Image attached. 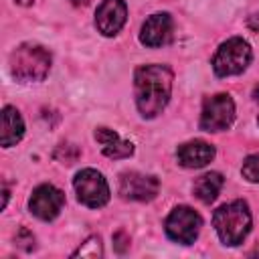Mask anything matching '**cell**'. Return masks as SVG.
I'll use <instances>...</instances> for the list:
<instances>
[{
  "mask_svg": "<svg viewBox=\"0 0 259 259\" xmlns=\"http://www.w3.org/2000/svg\"><path fill=\"white\" fill-rule=\"evenodd\" d=\"M127 6L123 0H103L95 12V26L101 34L113 36L125 24Z\"/></svg>",
  "mask_w": 259,
  "mask_h": 259,
  "instance_id": "cell-10",
  "label": "cell"
},
{
  "mask_svg": "<svg viewBox=\"0 0 259 259\" xmlns=\"http://www.w3.org/2000/svg\"><path fill=\"white\" fill-rule=\"evenodd\" d=\"M65 204V194L55 188L53 184H40L32 190V196L28 200L30 212L42 221H53Z\"/></svg>",
  "mask_w": 259,
  "mask_h": 259,
  "instance_id": "cell-9",
  "label": "cell"
},
{
  "mask_svg": "<svg viewBox=\"0 0 259 259\" xmlns=\"http://www.w3.org/2000/svg\"><path fill=\"white\" fill-rule=\"evenodd\" d=\"M16 243H18V247H22L24 251H30V249L34 247V237H32V233H30L28 229H20V231L16 233Z\"/></svg>",
  "mask_w": 259,
  "mask_h": 259,
  "instance_id": "cell-19",
  "label": "cell"
},
{
  "mask_svg": "<svg viewBox=\"0 0 259 259\" xmlns=\"http://www.w3.org/2000/svg\"><path fill=\"white\" fill-rule=\"evenodd\" d=\"M24 136V121L20 117V113L12 107V105H6L2 109V136H0V142L4 148H10V146H16Z\"/></svg>",
  "mask_w": 259,
  "mask_h": 259,
  "instance_id": "cell-14",
  "label": "cell"
},
{
  "mask_svg": "<svg viewBox=\"0 0 259 259\" xmlns=\"http://www.w3.org/2000/svg\"><path fill=\"white\" fill-rule=\"evenodd\" d=\"M136 105L142 117H156L162 113L172 91V71L166 65H142L134 75Z\"/></svg>",
  "mask_w": 259,
  "mask_h": 259,
  "instance_id": "cell-1",
  "label": "cell"
},
{
  "mask_svg": "<svg viewBox=\"0 0 259 259\" xmlns=\"http://www.w3.org/2000/svg\"><path fill=\"white\" fill-rule=\"evenodd\" d=\"M73 186H75L79 202H83L85 206L99 208L109 200V186H107L105 178L93 168H85V170L77 172Z\"/></svg>",
  "mask_w": 259,
  "mask_h": 259,
  "instance_id": "cell-7",
  "label": "cell"
},
{
  "mask_svg": "<svg viewBox=\"0 0 259 259\" xmlns=\"http://www.w3.org/2000/svg\"><path fill=\"white\" fill-rule=\"evenodd\" d=\"M235 119V103L231 95L217 93L204 99L200 113V130L204 132H223L233 125Z\"/></svg>",
  "mask_w": 259,
  "mask_h": 259,
  "instance_id": "cell-5",
  "label": "cell"
},
{
  "mask_svg": "<svg viewBox=\"0 0 259 259\" xmlns=\"http://www.w3.org/2000/svg\"><path fill=\"white\" fill-rule=\"evenodd\" d=\"M257 121H259V119H257Z\"/></svg>",
  "mask_w": 259,
  "mask_h": 259,
  "instance_id": "cell-26",
  "label": "cell"
},
{
  "mask_svg": "<svg viewBox=\"0 0 259 259\" xmlns=\"http://www.w3.org/2000/svg\"><path fill=\"white\" fill-rule=\"evenodd\" d=\"M176 158H178V164H182L184 168H202L214 158V148L202 140L186 142L178 146Z\"/></svg>",
  "mask_w": 259,
  "mask_h": 259,
  "instance_id": "cell-12",
  "label": "cell"
},
{
  "mask_svg": "<svg viewBox=\"0 0 259 259\" xmlns=\"http://www.w3.org/2000/svg\"><path fill=\"white\" fill-rule=\"evenodd\" d=\"M18 4H30V2H34V0H16Z\"/></svg>",
  "mask_w": 259,
  "mask_h": 259,
  "instance_id": "cell-25",
  "label": "cell"
},
{
  "mask_svg": "<svg viewBox=\"0 0 259 259\" xmlns=\"http://www.w3.org/2000/svg\"><path fill=\"white\" fill-rule=\"evenodd\" d=\"M95 140L101 144V152L107 158L119 160V158H127L134 154V144L121 140L113 130L109 127H97L95 130Z\"/></svg>",
  "mask_w": 259,
  "mask_h": 259,
  "instance_id": "cell-13",
  "label": "cell"
},
{
  "mask_svg": "<svg viewBox=\"0 0 259 259\" xmlns=\"http://www.w3.org/2000/svg\"><path fill=\"white\" fill-rule=\"evenodd\" d=\"M51 69V53L32 42H24L16 47L10 55V73L14 79L22 83L42 81Z\"/></svg>",
  "mask_w": 259,
  "mask_h": 259,
  "instance_id": "cell-2",
  "label": "cell"
},
{
  "mask_svg": "<svg viewBox=\"0 0 259 259\" xmlns=\"http://www.w3.org/2000/svg\"><path fill=\"white\" fill-rule=\"evenodd\" d=\"M241 172L249 182H259V154L245 158Z\"/></svg>",
  "mask_w": 259,
  "mask_h": 259,
  "instance_id": "cell-18",
  "label": "cell"
},
{
  "mask_svg": "<svg viewBox=\"0 0 259 259\" xmlns=\"http://www.w3.org/2000/svg\"><path fill=\"white\" fill-rule=\"evenodd\" d=\"M249 255H251V257H253V255H259V247H255V249H253Z\"/></svg>",
  "mask_w": 259,
  "mask_h": 259,
  "instance_id": "cell-24",
  "label": "cell"
},
{
  "mask_svg": "<svg viewBox=\"0 0 259 259\" xmlns=\"http://www.w3.org/2000/svg\"><path fill=\"white\" fill-rule=\"evenodd\" d=\"M127 247H130V237H127L123 231H117V233L113 235V249H115L117 253H125Z\"/></svg>",
  "mask_w": 259,
  "mask_h": 259,
  "instance_id": "cell-20",
  "label": "cell"
},
{
  "mask_svg": "<svg viewBox=\"0 0 259 259\" xmlns=\"http://www.w3.org/2000/svg\"><path fill=\"white\" fill-rule=\"evenodd\" d=\"M160 182L156 176L140 172H123L119 176V196L123 200H152L158 194Z\"/></svg>",
  "mask_w": 259,
  "mask_h": 259,
  "instance_id": "cell-8",
  "label": "cell"
},
{
  "mask_svg": "<svg viewBox=\"0 0 259 259\" xmlns=\"http://www.w3.org/2000/svg\"><path fill=\"white\" fill-rule=\"evenodd\" d=\"M247 26H249L251 30L259 32V14H253V16H249V20H247Z\"/></svg>",
  "mask_w": 259,
  "mask_h": 259,
  "instance_id": "cell-21",
  "label": "cell"
},
{
  "mask_svg": "<svg viewBox=\"0 0 259 259\" xmlns=\"http://www.w3.org/2000/svg\"><path fill=\"white\" fill-rule=\"evenodd\" d=\"M172 38V18L168 12H158L152 14L144 24L140 32V40L146 47H162L168 45Z\"/></svg>",
  "mask_w": 259,
  "mask_h": 259,
  "instance_id": "cell-11",
  "label": "cell"
},
{
  "mask_svg": "<svg viewBox=\"0 0 259 259\" xmlns=\"http://www.w3.org/2000/svg\"><path fill=\"white\" fill-rule=\"evenodd\" d=\"M77 158H79V148L73 144H61L55 150V160H59L63 164H73V162H77Z\"/></svg>",
  "mask_w": 259,
  "mask_h": 259,
  "instance_id": "cell-17",
  "label": "cell"
},
{
  "mask_svg": "<svg viewBox=\"0 0 259 259\" xmlns=\"http://www.w3.org/2000/svg\"><path fill=\"white\" fill-rule=\"evenodd\" d=\"M223 188V176L219 172H206L198 176L192 184V192L202 202H212Z\"/></svg>",
  "mask_w": 259,
  "mask_h": 259,
  "instance_id": "cell-15",
  "label": "cell"
},
{
  "mask_svg": "<svg viewBox=\"0 0 259 259\" xmlns=\"http://www.w3.org/2000/svg\"><path fill=\"white\" fill-rule=\"evenodd\" d=\"M212 225L225 245H239L251 229V212L245 200L223 204L212 214Z\"/></svg>",
  "mask_w": 259,
  "mask_h": 259,
  "instance_id": "cell-3",
  "label": "cell"
},
{
  "mask_svg": "<svg viewBox=\"0 0 259 259\" xmlns=\"http://www.w3.org/2000/svg\"><path fill=\"white\" fill-rule=\"evenodd\" d=\"M75 6H85V4H89V0H71Z\"/></svg>",
  "mask_w": 259,
  "mask_h": 259,
  "instance_id": "cell-22",
  "label": "cell"
},
{
  "mask_svg": "<svg viewBox=\"0 0 259 259\" xmlns=\"http://www.w3.org/2000/svg\"><path fill=\"white\" fill-rule=\"evenodd\" d=\"M251 47L247 40L233 36L227 42H223L212 57V69L219 77H229V75H239L247 69L251 63Z\"/></svg>",
  "mask_w": 259,
  "mask_h": 259,
  "instance_id": "cell-4",
  "label": "cell"
},
{
  "mask_svg": "<svg viewBox=\"0 0 259 259\" xmlns=\"http://www.w3.org/2000/svg\"><path fill=\"white\" fill-rule=\"evenodd\" d=\"M253 99L259 101V85H255V89H253Z\"/></svg>",
  "mask_w": 259,
  "mask_h": 259,
  "instance_id": "cell-23",
  "label": "cell"
},
{
  "mask_svg": "<svg viewBox=\"0 0 259 259\" xmlns=\"http://www.w3.org/2000/svg\"><path fill=\"white\" fill-rule=\"evenodd\" d=\"M200 227L202 219L190 206H176L166 219V235L180 245H192L198 237Z\"/></svg>",
  "mask_w": 259,
  "mask_h": 259,
  "instance_id": "cell-6",
  "label": "cell"
},
{
  "mask_svg": "<svg viewBox=\"0 0 259 259\" xmlns=\"http://www.w3.org/2000/svg\"><path fill=\"white\" fill-rule=\"evenodd\" d=\"M101 255H103V249H101L99 237H89V239L73 253V257H101Z\"/></svg>",
  "mask_w": 259,
  "mask_h": 259,
  "instance_id": "cell-16",
  "label": "cell"
}]
</instances>
